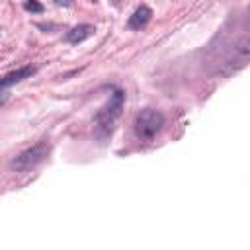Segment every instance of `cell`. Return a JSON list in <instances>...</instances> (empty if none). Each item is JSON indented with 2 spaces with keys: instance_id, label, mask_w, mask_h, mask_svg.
<instances>
[{
  "instance_id": "cell-4",
  "label": "cell",
  "mask_w": 250,
  "mask_h": 250,
  "mask_svg": "<svg viewBox=\"0 0 250 250\" xmlns=\"http://www.w3.org/2000/svg\"><path fill=\"white\" fill-rule=\"evenodd\" d=\"M35 70H37V68L31 66V64L21 66V68H18V70H12V72H8V74H4V76L0 78V86H2V88H12L14 84H18V82L29 78L31 74H35Z\"/></svg>"
},
{
  "instance_id": "cell-7",
  "label": "cell",
  "mask_w": 250,
  "mask_h": 250,
  "mask_svg": "<svg viewBox=\"0 0 250 250\" xmlns=\"http://www.w3.org/2000/svg\"><path fill=\"white\" fill-rule=\"evenodd\" d=\"M23 8H25L27 12H35V14H41V12H43V4L37 2V0H25V2H23Z\"/></svg>"
},
{
  "instance_id": "cell-2",
  "label": "cell",
  "mask_w": 250,
  "mask_h": 250,
  "mask_svg": "<svg viewBox=\"0 0 250 250\" xmlns=\"http://www.w3.org/2000/svg\"><path fill=\"white\" fill-rule=\"evenodd\" d=\"M49 150H51V145L47 141H39L33 146H29V148L21 150L20 154H16L12 158V162H10V168L16 170V172L25 174V172L37 168L41 162H45L47 156H49Z\"/></svg>"
},
{
  "instance_id": "cell-3",
  "label": "cell",
  "mask_w": 250,
  "mask_h": 250,
  "mask_svg": "<svg viewBox=\"0 0 250 250\" xmlns=\"http://www.w3.org/2000/svg\"><path fill=\"white\" fill-rule=\"evenodd\" d=\"M164 127V115L158 109H141L135 117V135L141 141H152Z\"/></svg>"
},
{
  "instance_id": "cell-9",
  "label": "cell",
  "mask_w": 250,
  "mask_h": 250,
  "mask_svg": "<svg viewBox=\"0 0 250 250\" xmlns=\"http://www.w3.org/2000/svg\"><path fill=\"white\" fill-rule=\"evenodd\" d=\"M55 4H57V6H70L72 0H55Z\"/></svg>"
},
{
  "instance_id": "cell-8",
  "label": "cell",
  "mask_w": 250,
  "mask_h": 250,
  "mask_svg": "<svg viewBox=\"0 0 250 250\" xmlns=\"http://www.w3.org/2000/svg\"><path fill=\"white\" fill-rule=\"evenodd\" d=\"M6 100H8V88H2L0 86V105H4Z\"/></svg>"
},
{
  "instance_id": "cell-5",
  "label": "cell",
  "mask_w": 250,
  "mask_h": 250,
  "mask_svg": "<svg viewBox=\"0 0 250 250\" xmlns=\"http://www.w3.org/2000/svg\"><path fill=\"white\" fill-rule=\"evenodd\" d=\"M150 18H152V10H150L148 6H145V4H141V6L133 12V16L129 18L127 27H129V29H143V27L150 21Z\"/></svg>"
},
{
  "instance_id": "cell-1",
  "label": "cell",
  "mask_w": 250,
  "mask_h": 250,
  "mask_svg": "<svg viewBox=\"0 0 250 250\" xmlns=\"http://www.w3.org/2000/svg\"><path fill=\"white\" fill-rule=\"evenodd\" d=\"M123 102H125V92L123 90H113V94L109 96L107 104L98 111L96 115V137L100 141H105L107 137H111L113 127L121 115L123 109Z\"/></svg>"
},
{
  "instance_id": "cell-6",
  "label": "cell",
  "mask_w": 250,
  "mask_h": 250,
  "mask_svg": "<svg viewBox=\"0 0 250 250\" xmlns=\"http://www.w3.org/2000/svg\"><path fill=\"white\" fill-rule=\"evenodd\" d=\"M92 33H94V25H90V23H80V25L72 27L70 31H66L64 41L76 45V43H82L84 39H88Z\"/></svg>"
}]
</instances>
